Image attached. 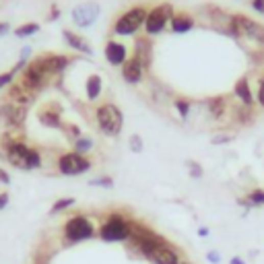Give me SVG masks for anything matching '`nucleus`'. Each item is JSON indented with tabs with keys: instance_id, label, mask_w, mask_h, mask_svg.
<instances>
[{
	"instance_id": "3",
	"label": "nucleus",
	"mask_w": 264,
	"mask_h": 264,
	"mask_svg": "<svg viewBox=\"0 0 264 264\" xmlns=\"http://www.w3.org/2000/svg\"><path fill=\"white\" fill-rule=\"evenodd\" d=\"M62 235H64V242L70 244V246L81 244V242H87L95 235V225L85 215H75L64 223Z\"/></svg>"
},
{
	"instance_id": "38",
	"label": "nucleus",
	"mask_w": 264,
	"mask_h": 264,
	"mask_svg": "<svg viewBox=\"0 0 264 264\" xmlns=\"http://www.w3.org/2000/svg\"><path fill=\"white\" fill-rule=\"evenodd\" d=\"M9 31H11V25L7 21H0V37H5Z\"/></svg>"
},
{
	"instance_id": "35",
	"label": "nucleus",
	"mask_w": 264,
	"mask_h": 264,
	"mask_svg": "<svg viewBox=\"0 0 264 264\" xmlns=\"http://www.w3.org/2000/svg\"><path fill=\"white\" fill-rule=\"evenodd\" d=\"M0 184H3V186H9L11 184V176H9V172L5 167H0Z\"/></svg>"
},
{
	"instance_id": "34",
	"label": "nucleus",
	"mask_w": 264,
	"mask_h": 264,
	"mask_svg": "<svg viewBox=\"0 0 264 264\" xmlns=\"http://www.w3.org/2000/svg\"><path fill=\"white\" fill-rule=\"evenodd\" d=\"M11 202V194L9 192H0V210H5Z\"/></svg>"
},
{
	"instance_id": "18",
	"label": "nucleus",
	"mask_w": 264,
	"mask_h": 264,
	"mask_svg": "<svg viewBox=\"0 0 264 264\" xmlns=\"http://www.w3.org/2000/svg\"><path fill=\"white\" fill-rule=\"evenodd\" d=\"M134 58L142 64V68H149L153 62V45L149 41V37H138L136 39V54Z\"/></svg>"
},
{
	"instance_id": "42",
	"label": "nucleus",
	"mask_w": 264,
	"mask_h": 264,
	"mask_svg": "<svg viewBox=\"0 0 264 264\" xmlns=\"http://www.w3.org/2000/svg\"><path fill=\"white\" fill-rule=\"evenodd\" d=\"M229 264H248L244 258H239V256H233L231 260H229Z\"/></svg>"
},
{
	"instance_id": "10",
	"label": "nucleus",
	"mask_w": 264,
	"mask_h": 264,
	"mask_svg": "<svg viewBox=\"0 0 264 264\" xmlns=\"http://www.w3.org/2000/svg\"><path fill=\"white\" fill-rule=\"evenodd\" d=\"M200 11H202L204 19H208V23L213 25L217 31H221L225 35H235V29H233V23H231V15H227L223 9L213 7V5H206Z\"/></svg>"
},
{
	"instance_id": "40",
	"label": "nucleus",
	"mask_w": 264,
	"mask_h": 264,
	"mask_svg": "<svg viewBox=\"0 0 264 264\" xmlns=\"http://www.w3.org/2000/svg\"><path fill=\"white\" fill-rule=\"evenodd\" d=\"M29 54H31V47H29V45H25V47L21 50V56H19V60H27V58H29Z\"/></svg>"
},
{
	"instance_id": "2",
	"label": "nucleus",
	"mask_w": 264,
	"mask_h": 264,
	"mask_svg": "<svg viewBox=\"0 0 264 264\" xmlns=\"http://www.w3.org/2000/svg\"><path fill=\"white\" fill-rule=\"evenodd\" d=\"M95 120H97L99 130L105 136H118L122 132V128H124V114L114 103L99 105L97 112H95Z\"/></svg>"
},
{
	"instance_id": "16",
	"label": "nucleus",
	"mask_w": 264,
	"mask_h": 264,
	"mask_svg": "<svg viewBox=\"0 0 264 264\" xmlns=\"http://www.w3.org/2000/svg\"><path fill=\"white\" fill-rule=\"evenodd\" d=\"M62 37H64L66 45L73 47L75 52H83V54H87V56L93 54V47L89 45V41H87L83 35H79V33H75V31H70V29H64V31H62Z\"/></svg>"
},
{
	"instance_id": "26",
	"label": "nucleus",
	"mask_w": 264,
	"mask_h": 264,
	"mask_svg": "<svg viewBox=\"0 0 264 264\" xmlns=\"http://www.w3.org/2000/svg\"><path fill=\"white\" fill-rule=\"evenodd\" d=\"M246 202L248 206H264V190L262 188H256L248 194V200H242Z\"/></svg>"
},
{
	"instance_id": "11",
	"label": "nucleus",
	"mask_w": 264,
	"mask_h": 264,
	"mask_svg": "<svg viewBox=\"0 0 264 264\" xmlns=\"http://www.w3.org/2000/svg\"><path fill=\"white\" fill-rule=\"evenodd\" d=\"M99 15H101V7L97 3H93V0H89V3H83V5L75 7L70 17H73V23L77 27L87 29V27H91L99 19Z\"/></svg>"
},
{
	"instance_id": "33",
	"label": "nucleus",
	"mask_w": 264,
	"mask_h": 264,
	"mask_svg": "<svg viewBox=\"0 0 264 264\" xmlns=\"http://www.w3.org/2000/svg\"><path fill=\"white\" fill-rule=\"evenodd\" d=\"M206 260H208L210 264H219V262H221V254L210 250V252H206Z\"/></svg>"
},
{
	"instance_id": "32",
	"label": "nucleus",
	"mask_w": 264,
	"mask_h": 264,
	"mask_svg": "<svg viewBox=\"0 0 264 264\" xmlns=\"http://www.w3.org/2000/svg\"><path fill=\"white\" fill-rule=\"evenodd\" d=\"M70 138H73V142L77 140V138H81L83 134H81V128L79 126H75V124H64V128H62Z\"/></svg>"
},
{
	"instance_id": "4",
	"label": "nucleus",
	"mask_w": 264,
	"mask_h": 264,
	"mask_svg": "<svg viewBox=\"0 0 264 264\" xmlns=\"http://www.w3.org/2000/svg\"><path fill=\"white\" fill-rule=\"evenodd\" d=\"M99 239L110 244L130 239V221H126L120 213H112L99 227Z\"/></svg>"
},
{
	"instance_id": "19",
	"label": "nucleus",
	"mask_w": 264,
	"mask_h": 264,
	"mask_svg": "<svg viewBox=\"0 0 264 264\" xmlns=\"http://www.w3.org/2000/svg\"><path fill=\"white\" fill-rule=\"evenodd\" d=\"M170 27L174 33H188L194 27V19L188 13H176L170 21Z\"/></svg>"
},
{
	"instance_id": "37",
	"label": "nucleus",
	"mask_w": 264,
	"mask_h": 264,
	"mask_svg": "<svg viewBox=\"0 0 264 264\" xmlns=\"http://www.w3.org/2000/svg\"><path fill=\"white\" fill-rule=\"evenodd\" d=\"M258 103L264 108V79L260 81V87H258Z\"/></svg>"
},
{
	"instance_id": "8",
	"label": "nucleus",
	"mask_w": 264,
	"mask_h": 264,
	"mask_svg": "<svg viewBox=\"0 0 264 264\" xmlns=\"http://www.w3.org/2000/svg\"><path fill=\"white\" fill-rule=\"evenodd\" d=\"M231 23H233L235 35L258 41V43H264V25L256 23L254 19H250L246 15H231Z\"/></svg>"
},
{
	"instance_id": "43",
	"label": "nucleus",
	"mask_w": 264,
	"mask_h": 264,
	"mask_svg": "<svg viewBox=\"0 0 264 264\" xmlns=\"http://www.w3.org/2000/svg\"><path fill=\"white\" fill-rule=\"evenodd\" d=\"M198 235H200V237H206V235H208V227H200V229H198Z\"/></svg>"
},
{
	"instance_id": "44",
	"label": "nucleus",
	"mask_w": 264,
	"mask_h": 264,
	"mask_svg": "<svg viewBox=\"0 0 264 264\" xmlns=\"http://www.w3.org/2000/svg\"><path fill=\"white\" fill-rule=\"evenodd\" d=\"M180 264H190V262H186V260H180Z\"/></svg>"
},
{
	"instance_id": "5",
	"label": "nucleus",
	"mask_w": 264,
	"mask_h": 264,
	"mask_svg": "<svg viewBox=\"0 0 264 264\" xmlns=\"http://www.w3.org/2000/svg\"><path fill=\"white\" fill-rule=\"evenodd\" d=\"M147 9L145 7H132L130 11H126L114 25V31L118 35H134L140 27H145V21H147Z\"/></svg>"
},
{
	"instance_id": "27",
	"label": "nucleus",
	"mask_w": 264,
	"mask_h": 264,
	"mask_svg": "<svg viewBox=\"0 0 264 264\" xmlns=\"http://www.w3.org/2000/svg\"><path fill=\"white\" fill-rule=\"evenodd\" d=\"M89 186H95V188H114V178L110 176H99V178H93L89 182Z\"/></svg>"
},
{
	"instance_id": "7",
	"label": "nucleus",
	"mask_w": 264,
	"mask_h": 264,
	"mask_svg": "<svg viewBox=\"0 0 264 264\" xmlns=\"http://www.w3.org/2000/svg\"><path fill=\"white\" fill-rule=\"evenodd\" d=\"M91 170V161L85 155H79L75 151L62 153L58 157V172L62 176H83Z\"/></svg>"
},
{
	"instance_id": "6",
	"label": "nucleus",
	"mask_w": 264,
	"mask_h": 264,
	"mask_svg": "<svg viewBox=\"0 0 264 264\" xmlns=\"http://www.w3.org/2000/svg\"><path fill=\"white\" fill-rule=\"evenodd\" d=\"M52 79V75L45 70V66L41 64L39 58L31 60L27 66H25V73H23V79H21V85L31 91V93H37L39 89H43L47 85V81Z\"/></svg>"
},
{
	"instance_id": "41",
	"label": "nucleus",
	"mask_w": 264,
	"mask_h": 264,
	"mask_svg": "<svg viewBox=\"0 0 264 264\" xmlns=\"http://www.w3.org/2000/svg\"><path fill=\"white\" fill-rule=\"evenodd\" d=\"M60 17V9H56V7H52V15H50V21H56Z\"/></svg>"
},
{
	"instance_id": "29",
	"label": "nucleus",
	"mask_w": 264,
	"mask_h": 264,
	"mask_svg": "<svg viewBox=\"0 0 264 264\" xmlns=\"http://www.w3.org/2000/svg\"><path fill=\"white\" fill-rule=\"evenodd\" d=\"M174 103H176L178 114H180L182 118H188V114H190V101H188V99H176Z\"/></svg>"
},
{
	"instance_id": "23",
	"label": "nucleus",
	"mask_w": 264,
	"mask_h": 264,
	"mask_svg": "<svg viewBox=\"0 0 264 264\" xmlns=\"http://www.w3.org/2000/svg\"><path fill=\"white\" fill-rule=\"evenodd\" d=\"M75 198H58L54 204H52V208H50V215H60V213H64V210H68L70 206H75Z\"/></svg>"
},
{
	"instance_id": "25",
	"label": "nucleus",
	"mask_w": 264,
	"mask_h": 264,
	"mask_svg": "<svg viewBox=\"0 0 264 264\" xmlns=\"http://www.w3.org/2000/svg\"><path fill=\"white\" fill-rule=\"evenodd\" d=\"M93 149V140L89 138V136H81V138H77L75 142H73V151L75 153H79V155H85L87 157V153Z\"/></svg>"
},
{
	"instance_id": "15",
	"label": "nucleus",
	"mask_w": 264,
	"mask_h": 264,
	"mask_svg": "<svg viewBox=\"0 0 264 264\" xmlns=\"http://www.w3.org/2000/svg\"><path fill=\"white\" fill-rule=\"evenodd\" d=\"M41 64L45 66V70L54 77V75H60L62 70L68 68L70 64V58L68 56H62V54H45V56H39Z\"/></svg>"
},
{
	"instance_id": "39",
	"label": "nucleus",
	"mask_w": 264,
	"mask_h": 264,
	"mask_svg": "<svg viewBox=\"0 0 264 264\" xmlns=\"http://www.w3.org/2000/svg\"><path fill=\"white\" fill-rule=\"evenodd\" d=\"M231 140V136L227 134V136H215L213 138V145H223V142H229Z\"/></svg>"
},
{
	"instance_id": "20",
	"label": "nucleus",
	"mask_w": 264,
	"mask_h": 264,
	"mask_svg": "<svg viewBox=\"0 0 264 264\" xmlns=\"http://www.w3.org/2000/svg\"><path fill=\"white\" fill-rule=\"evenodd\" d=\"M206 110L210 114V118H215V120H221L227 112V101L225 97H210L206 101Z\"/></svg>"
},
{
	"instance_id": "12",
	"label": "nucleus",
	"mask_w": 264,
	"mask_h": 264,
	"mask_svg": "<svg viewBox=\"0 0 264 264\" xmlns=\"http://www.w3.org/2000/svg\"><path fill=\"white\" fill-rule=\"evenodd\" d=\"M25 118H27V108H23V105H15L11 101L0 105V122L9 130L21 128L25 124Z\"/></svg>"
},
{
	"instance_id": "31",
	"label": "nucleus",
	"mask_w": 264,
	"mask_h": 264,
	"mask_svg": "<svg viewBox=\"0 0 264 264\" xmlns=\"http://www.w3.org/2000/svg\"><path fill=\"white\" fill-rule=\"evenodd\" d=\"M130 149H132V153H142L145 151V142H142L140 134H132L130 136Z\"/></svg>"
},
{
	"instance_id": "21",
	"label": "nucleus",
	"mask_w": 264,
	"mask_h": 264,
	"mask_svg": "<svg viewBox=\"0 0 264 264\" xmlns=\"http://www.w3.org/2000/svg\"><path fill=\"white\" fill-rule=\"evenodd\" d=\"M235 97L246 105V108H252V103H254V95H252V91H250V83H248V79H239L237 83H235Z\"/></svg>"
},
{
	"instance_id": "30",
	"label": "nucleus",
	"mask_w": 264,
	"mask_h": 264,
	"mask_svg": "<svg viewBox=\"0 0 264 264\" xmlns=\"http://www.w3.org/2000/svg\"><path fill=\"white\" fill-rule=\"evenodd\" d=\"M15 83V73L7 70V73H0V89H9Z\"/></svg>"
},
{
	"instance_id": "28",
	"label": "nucleus",
	"mask_w": 264,
	"mask_h": 264,
	"mask_svg": "<svg viewBox=\"0 0 264 264\" xmlns=\"http://www.w3.org/2000/svg\"><path fill=\"white\" fill-rule=\"evenodd\" d=\"M186 165H188V174H190V178H192V180L202 178V174H204V172H202V165H200V163H196V161H192V159H190V161H186Z\"/></svg>"
},
{
	"instance_id": "13",
	"label": "nucleus",
	"mask_w": 264,
	"mask_h": 264,
	"mask_svg": "<svg viewBox=\"0 0 264 264\" xmlns=\"http://www.w3.org/2000/svg\"><path fill=\"white\" fill-rule=\"evenodd\" d=\"M103 54H105V60H108L112 66H124L126 60H128V50L124 43L112 39L105 43V50H103Z\"/></svg>"
},
{
	"instance_id": "9",
	"label": "nucleus",
	"mask_w": 264,
	"mask_h": 264,
	"mask_svg": "<svg viewBox=\"0 0 264 264\" xmlns=\"http://www.w3.org/2000/svg\"><path fill=\"white\" fill-rule=\"evenodd\" d=\"M172 17H174L172 5H159V7H155L153 11H149L147 21H145V31H147V35L161 33V31L167 27V23L172 21Z\"/></svg>"
},
{
	"instance_id": "1",
	"label": "nucleus",
	"mask_w": 264,
	"mask_h": 264,
	"mask_svg": "<svg viewBox=\"0 0 264 264\" xmlns=\"http://www.w3.org/2000/svg\"><path fill=\"white\" fill-rule=\"evenodd\" d=\"M0 151H3L5 159L23 172H33L41 167V155L37 149L29 147L21 136H17L15 132L7 130L0 136Z\"/></svg>"
},
{
	"instance_id": "36",
	"label": "nucleus",
	"mask_w": 264,
	"mask_h": 264,
	"mask_svg": "<svg viewBox=\"0 0 264 264\" xmlns=\"http://www.w3.org/2000/svg\"><path fill=\"white\" fill-rule=\"evenodd\" d=\"M252 9L256 11V13H260V15H264V0H252Z\"/></svg>"
},
{
	"instance_id": "24",
	"label": "nucleus",
	"mask_w": 264,
	"mask_h": 264,
	"mask_svg": "<svg viewBox=\"0 0 264 264\" xmlns=\"http://www.w3.org/2000/svg\"><path fill=\"white\" fill-rule=\"evenodd\" d=\"M37 31H39V25H37V23H23V25H19V27L15 29V37L25 39V37L35 35Z\"/></svg>"
},
{
	"instance_id": "22",
	"label": "nucleus",
	"mask_w": 264,
	"mask_h": 264,
	"mask_svg": "<svg viewBox=\"0 0 264 264\" xmlns=\"http://www.w3.org/2000/svg\"><path fill=\"white\" fill-rule=\"evenodd\" d=\"M101 89H103L101 77H99V75H89V77H87V83H85L87 99H89V101H95V99L101 95Z\"/></svg>"
},
{
	"instance_id": "14",
	"label": "nucleus",
	"mask_w": 264,
	"mask_h": 264,
	"mask_svg": "<svg viewBox=\"0 0 264 264\" xmlns=\"http://www.w3.org/2000/svg\"><path fill=\"white\" fill-rule=\"evenodd\" d=\"M37 120L45 128H54V130H62L64 128V122H62V116H60V108H56V105H43V108L37 112Z\"/></svg>"
},
{
	"instance_id": "17",
	"label": "nucleus",
	"mask_w": 264,
	"mask_h": 264,
	"mask_svg": "<svg viewBox=\"0 0 264 264\" xmlns=\"http://www.w3.org/2000/svg\"><path fill=\"white\" fill-rule=\"evenodd\" d=\"M142 73H145V68H142V64H140L136 58L126 60V64L122 66V79H124L128 85L140 83V81H142Z\"/></svg>"
}]
</instances>
